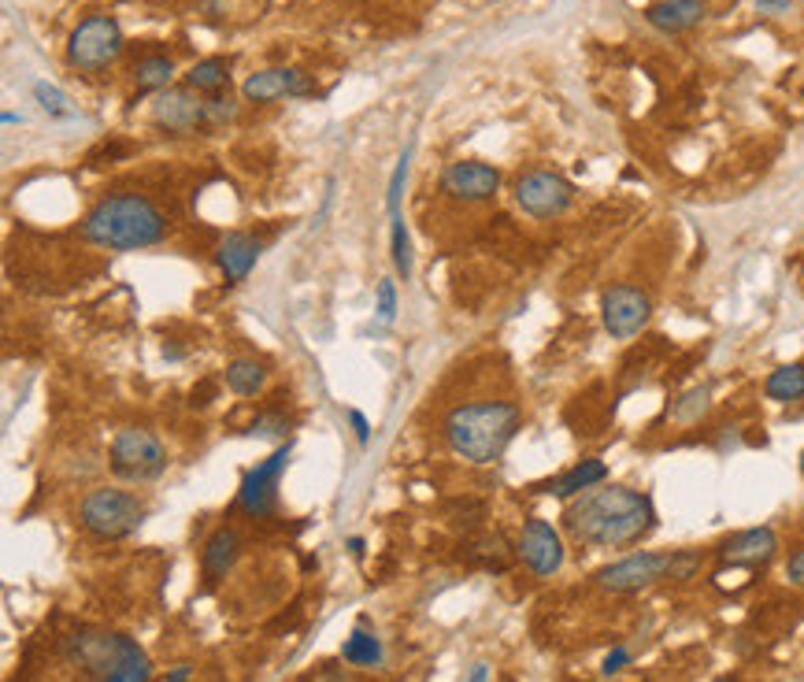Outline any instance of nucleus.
<instances>
[{
	"label": "nucleus",
	"instance_id": "nucleus-37",
	"mask_svg": "<svg viewBox=\"0 0 804 682\" xmlns=\"http://www.w3.org/2000/svg\"><path fill=\"white\" fill-rule=\"evenodd\" d=\"M757 8H760V12H768V15H782V12H790V8H793V0H757Z\"/></svg>",
	"mask_w": 804,
	"mask_h": 682
},
{
	"label": "nucleus",
	"instance_id": "nucleus-30",
	"mask_svg": "<svg viewBox=\"0 0 804 682\" xmlns=\"http://www.w3.org/2000/svg\"><path fill=\"white\" fill-rule=\"evenodd\" d=\"M408 163H411V149H405V156H400V160H397L394 174H389V186H386V208H389V219H394V216H405V212H400V197H405Z\"/></svg>",
	"mask_w": 804,
	"mask_h": 682
},
{
	"label": "nucleus",
	"instance_id": "nucleus-32",
	"mask_svg": "<svg viewBox=\"0 0 804 682\" xmlns=\"http://www.w3.org/2000/svg\"><path fill=\"white\" fill-rule=\"evenodd\" d=\"M204 120H208V126H227L238 120V104H234L230 96H212V101L204 104Z\"/></svg>",
	"mask_w": 804,
	"mask_h": 682
},
{
	"label": "nucleus",
	"instance_id": "nucleus-25",
	"mask_svg": "<svg viewBox=\"0 0 804 682\" xmlns=\"http://www.w3.org/2000/svg\"><path fill=\"white\" fill-rule=\"evenodd\" d=\"M341 657H346V664H356V668H378L382 664V638L375 635V630L356 627L346 638V646H341Z\"/></svg>",
	"mask_w": 804,
	"mask_h": 682
},
{
	"label": "nucleus",
	"instance_id": "nucleus-41",
	"mask_svg": "<svg viewBox=\"0 0 804 682\" xmlns=\"http://www.w3.org/2000/svg\"><path fill=\"white\" fill-rule=\"evenodd\" d=\"M15 123H23V120H19L15 112H4V126H15Z\"/></svg>",
	"mask_w": 804,
	"mask_h": 682
},
{
	"label": "nucleus",
	"instance_id": "nucleus-9",
	"mask_svg": "<svg viewBox=\"0 0 804 682\" xmlns=\"http://www.w3.org/2000/svg\"><path fill=\"white\" fill-rule=\"evenodd\" d=\"M653 297L634 282H612L601 294V323L612 341H631L649 327Z\"/></svg>",
	"mask_w": 804,
	"mask_h": 682
},
{
	"label": "nucleus",
	"instance_id": "nucleus-39",
	"mask_svg": "<svg viewBox=\"0 0 804 682\" xmlns=\"http://www.w3.org/2000/svg\"><path fill=\"white\" fill-rule=\"evenodd\" d=\"M467 682H489V668L486 664H475V668H471Z\"/></svg>",
	"mask_w": 804,
	"mask_h": 682
},
{
	"label": "nucleus",
	"instance_id": "nucleus-20",
	"mask_svg": "<svg viewBox=\"0 0 804 682\" xmlns=\"http://www.w3.org/2000/svg\"><path fill=\"white\" fill-rule=\"evenodd\" d=\"M238 557H241V534L230 531V527H219L208 542H204V557H201L204 575H208L212 582L227 579V575L234 571V564H238Z\"/></svg>",
	"mask_w": 804,
	"mask_h": 682
},
{
	"label": "nucleus",
	"instance_id": "nucleus-22",
	"mask_svg": "<svg viewBox=\"0 0 804 682\" xmlns=\"http://www.w3.org/2000/svg\"><path fill=\"white\" fill-rule=\"evenodd\" d=\"M223 378H227L230 394L257 397L260 389L268 386V364H260V360H252V356H238V360H230V364H227Z\"/></svg>",
	"mask_w": 804,
	"mask_h": 682
},
{
	"label": "nucleus",
	"instance_id": "nucleus-31",
	"mask_svg": "<svg viewBox=\"0 0 804 682\" xmlns=\"http://www.w3.org/2000/svg\"><path fill=\"white\" fill-rule=\"evenodd\" d=\"M375 311H378L382 323H394V316H397V286H394V279H378V286H375Z\"/></svg>",
	"mask_w": 804,
	"mask_h": 682
},
{
	"label": "nucleus",
	"instance_id": "nucleus-6",
	"mask_svg": "<svg viewBox=\"0 0 804 682\" xmlns=\"http://www.w3.org/2000/svg\"><path fill=\"white\" fill-rule=\"evenodd\" d=\"M168 445L145 427H123L112 437V453H107V464L123 482H156L168 471Z\"/></svg>",
	"mask_w": 804,
	"mask_h": 682
},
{
	"label": "nucleus",
	"instance_id": "nucleus-35",
	"mask_svg": "<svg viewBox=\"0 0 804 682\" xmlns=\"http://www.w3.org/2000/svg\"><path fill=\"white\" fill-rule=\"evenodd\" d=\"M786 579L793 582V587H804V545H801V549H793V553H790V560H786Z\"/></svg>",
	"mask_w": 804,
	"mask_h": 682
},
{
	"label": "nucleus",
	"instance_id": "nucleus-3",
	"mask_svg": "<svg viewBox=\"0 0 804 682\" xmlns=\"http://www.w3.org/2000/svg\"><path fill=\"white\" fill-rule=\"evenodd\" d=\"M523 412L516 401H467L445 416V442L467 464H497L516 442Z\"/></svg>",
	"mask_w": 804,
	"mask_h": 682
},
{
	"label": "nucleus",
	"instance_id": "nucleus-43",
	"mask_svg": "<svg viewBox=\"0 0 804 682\" xmlns=\"http://www.w3.org/2000/svg\"><path fill=\"white\" fill-rule=\"evenodd\" d=\"M712 682H734V679H727V675H720V679H712Z\"/></svg>",
	"mask_w": 804,
	"mask_h": 682
},
{
	"label": "nucleus",
	"instance_id": "nucleus-26",
	"mask_svg": "<svg viewBox=\"0 0 804 682\" xmlns=\"http://www.w3.org/2000/svg\"><path fill=\"white\" fill-rule=\"evenodd\" d=\"M171 78H174L171 56H145V60L134 67V82H137V90H145V93H163L171 86Z\"/></svg>",
	"mask_w": 804,
	"mask_h": 682
},
{
	"label": "nucleus",
	"instance_id": "nucleus-2",
	"mask_svg": "<svg viewBox=\"0 0 804 682\" xmlns=\"http://www.w3.org/2000/svg\"><path fill=\"white\" fill-rule=\"evenodd\" d=\"M171 223L145 193H107L86 212L82 238L112 252H137L168 241Z\"/></svg>",
	"mask_w": 804,
	"mask_h": 682
},
{
	"label": "nucleus",
	"instance_id": "nucleus-18",
	"mask_svg": "<svg viewBox=\"0 0 804 682\" xmlns=\"http://www.w3.org/2000/svg\"><path fill=\"white\" fill-rule=\"evenodd\" d=\"M704 15H709V4H704V0H653V4L645 8L649 26H656V31H664V34L693 31V26L704 23Z\"/></svg>",
	"mask_w": 804,
	"mask_h": 682
},
{
	"label": "nucleus",
	"instance_id": "nucleus-21",
	"mask_svg": "<svg viewBox=\"0 0 804 682\" xmlns=\"http://www.w3.org/2000/svg\"><path fill=\"white\" fill-rule=\"evenodd\" d=\"M763 397L774 405H801L804 401V360L782 364L763 378Z\"/></svg>",
	"mask_w": 804,
	"mask_h": 682
},
{
	"label": "nucleus",
	"instance_id": "nucleus-19",
	"mask_svg": "<svg viewBox=\"0 0 804 682\" xmlns=\"http://www.w3.org/2000/svg\"><path fill=\"white\" fill-rule=\"evenodd\" d=\"M608 482V464L601 456H586V461H578L567 467L564 475H556L553 482L542 486V493H553L560 497V501H575V497H582L586 490H597V486Z\"/></svg>",
	"mask_w": 804,
	"mask_h": 682
},
{
	"label": "nucleus",
	"instance_id": "nucleus-14",
	"mask_svg": "<svg viewBox=\"0 0 804 682\" xmlns=\"http://www.w3.org/2000/svg\"><path fill=\"white\" fill-rule=\"evenodd\" d=\"M204 104L208 101H201L197 90H190V86H185V90H163L152 101V120L156 126L174 134V138H185V134L208 126V120H204Z\"/></svg>",
	"mask_w": 804,
	"mask_h": 682
},
{
	"label": "nucleus",
	"instance_id": "nucleus-28",
	"mask_svg": "<svg viewBox=\"0 0 804 682\" xmlns=\"http://www.w3.org/2000/svg\"><path fill=\"white\" fill-rule=\"evenodd\" d=\"M293 431V423L282 412H260L249 423V437H260V442H286V434Z\"/></svg>",
	"mask_w": 804,
	"mask_h": 682
},
{
	"label": "nucleus",
	"instance_id": "nucleus-34",
	"mask_svg": "<svg viewBox=\"0 0 804 682\" xmlns=\"http://www.w3.org/2000/svg\"><path fill=\"white\" fill-rule=\"evenodd\" d=\"M626 664H631V649H626V646H615V649H612V652H608V657H604L601 671H604L608 679H612V675H620V671H623Z\"/></svg>",
	"mask_w": 804,
	"mask_h": 682
},
{
	"label": "nucleus",
	"instance_id": "nucleus-13",
	"mask_svg": "<svg viewBox=\"0 0 804 682\" xmlns=\"http://www.w3.org/2000/svg\"><path fill=\"white\" fill-rule=\"evenodd\" d=\"M497 190H501V171H497L494 163L456 160V163H449V168L441 171V193H449L453 201L478 204V201L494 197Z\"/></svg>",
	"mask_w": 804,
	"mask_h": 682
},
{
	"label": "nucleus",
	"instance_id": "nucleus-23",
	"mask_svg": "<svg viewBox=\"0 0 804 682\" xmlns=\"http://www.w3.org/2000/svg\"><path fill=\"white\" fill-rule=\"evenodd\" d=\"M230 82V60L227 56H208V60H197L185 71V86L197 93H215Z\"/></svg>",
	"mask_w": 804,
	"mask_h": 682
},
{
	"label": "nucleus",
	"instance_id": "nucleus-8",
	"mask_svg": "<svg viewBox=\"0 0 804 682\" xmlns=\"http://www.w3.org/2000/svg\"><path fill=\"white\" fill-rule=\"evenodd\" d=\"M671 571H675V549L671 553L637 549L631 557L601 568L593 575V582L608 593H637V590L656 587V582H668Z\"/></svg>",
	"mask_w": 804,
	"mask_h": 682
},
{
	"label": "nucleus",
	"instance_id": "nucleus-10",
	"mask_svg": "<svg viewBox=\"0 0 804 682\" xmlns=\"http://www.w3.org/2000/svg\"><path fill=\"white\" fill-rule=\"evenodd\" d=\"M293 456V442H282L268 461H260L257 467L245 471V479L238 486V509L252 520H268L279 509V479L286 475Z\"/></svg>",
	"mask_w": 804,
	"mask_h": 682
},
{
	"label": "nucleus",
	"instance_id": "nucleus-7",
	"mask_svg": "<svg viewBox=\"0 0 804 682\" xmlns=\"http://www.w3.org/2000/svg\"><path fill=\"white\" fill-rule=\"evenodd\" d=\"M123 26L112 15H90L75 26L71 42H67V60L78 71H104L107 64H115L123 56Z\"/></svg>",
	"mask_w": 804,
	"mask_h": 682
},
{
	"label": "nucleus",
	"instance_id": "nucleus-11",
	"mask_svg": "<svg viewBox=\"0 0 804 682\" xmlns=\"http://www.w3.org/2000/svg\"><path fill=\"white\" fill-rule=\"evenodd\" d=\"M516 208L531 219H556L575 204V186L556 171H526L512 190Z\"/></svg>",
	"mask_w": 804,
	"mask_h": 682
},
{
	"label": "nucleus",
	"instance_id": "nucleus-15",
	"mask_svg": "<svg viewBox=\"0 0 804 682\" xmlns=\"http://www.w3.org/2000/svg\"><path fill=\"white\" fill-rule=\"evenodd\" d=\"M308 93H316V86H312V78L301 67H268V71L245 78L241 86V96L249 104H271V101H282V96H308Z\"/></svg>",
	"mask_w": 804,
	"mask_h": 682
},
{
	"label": "nucleus",
	"instance_id": "nucleus-12",
	"mask_svg": "<svg viewBox=\"0 0 804 682\" xmlns=\"http://www.w3.org/2000/svg\"><path fill=\"white\" fill-rule=\"evenodd\" d=\"M516 553H519V560L537 575V579H553L567 560L560 531H556L548 520H526L523 534H519Z\"/></svg>",
	"mask_w": 804,
	"mask_h": 682
},
{
	"label": "nucleus",
	"instance_id": "nucleus-33",
	"mask_svg": "<svg viewBox=\"0 0 804 682\" xmlns=\"http://www.w3.org/2000/svg\"><path fill=\"white\" fill-rule=\"evenodd\" d=\"M152 675V664H149V657L141 660V664H134V668H126L120 671V675H107V679H97V682H149Z\"/></svg>",
	"mask_w": 804,
	"mask_h": 682
},
{
	"label": "nucleus",
	"instance_id": "nucleus-29",
	"mask_svg": "<svg viewBox=\"0 0 804 682\" xmlns=\"http://www.w3.org/2000/svg\"><path fill=\"white\" fill-rule=\"evenodd\" d=\"M34 96H37V104H42V112H45V115H53V120H71V115H75L71 101H67V93L60 90V86H53V82H37V86H34Z\"/></svg>",
	"mask_w": 804,
	"mask_h": 682
},
{
	"label": "nucleus",
	"instance_id": "nucleus-24",
	"mask_svg": "<svg viewBox=\"0 0 804 682\" xmlns=\"http://www.w3.org/2000/svg\"><path fill=\"white\" fill-rule=\"evenodd\" d=\"M709 408H712V386H690L671 401L668 416H671V423L690 427V423H701V419L709 416Z\"/></svg>",
	"mask_w": 804,
	"mask_h": 682
},
{
	"label": "nucleus",
	"instance_id": "nucleus-36",
	"mask_svg": "<svg viewBox=\"0 0 804 682\" xmlns=\"http://www.w3.org/2000/svg\"><path fill=\"white\" fill-rule=\"evenodd\" d=\"M349 423H352V431H356V442L367 445L371 442V419L360 412V408H349Z\"/></svg>",
	"mask_w": 804,
	"mask_h": 682
},
{
	"label": "nucleus",
	"instance_id": "nucleus-4",
	"mask_svg": "<svg viewBox=\"0 0 804 682\" xmlns=\"http://www.w3.org/2000/svg\"><path fill=\"white\" fill-rule=\"evenodd\" d=\"M145 515H149V504L131 490H120V486L90 490L82 497V504H78V520H82V527L101 542L131 538V534L145 523Z\"/></svg>",
	"mask_w": 804,
	"mask_h": 682
},
{
	"label": "nucleus",
	"instance_id": "nucleus-38",
	"mask_svg": "<svg viewBox=\"0 0 804 682\" xmlns=\"http://www.w3.org/2000/svg\"><path fill=\"white\" fill-rule=\"evenodd\" d=\"M163 682H193V668L190 664H179L174 671H168V679Z\"/></svg>",
	"mask_w": 804,
	"mask_h": 682
},
{
	"label": "nucleus",
	"instance_id": "nucleus-42",
	"mask_svg": "<svg viewBox=\"0 0 804 682\" xmlns=\"http://www.w3.org/2000/svg\"><path fill=\"white\" fill-rule=\"evenodd\" d=\"M797 467H801V479H804V450H801V456H797Z\"/></svg>",
	"mask_w": 804,
	"mask_h": 682
},
{
	"label": "nucleus",
	"instance_id": "nucleus-17",
	"mask_svg": "<svg viewBox=\"0 0 804 682\" xmlns=\"http://www.w3.org/2000/svg\"><path fill=\"white\" fill-rule=\"evenodd\" d=\"M260 252H263V241L252 238V234H245V230H234L219 241V249H215V264H219L227 286H238V282L249 279V271L257 268Z\"/></svg>",
	"mask_w": 804,
	"mask_h": 682
},
{
	"label": "nucleus",
	"instance_id": "nucleus-16",
	"mask_svg": "<svg viewBox=\"0 0 804 682\" xmlns=\"http://www.w3.org/2000/svg\"><path fill=\"white\" fill-rule=\"evenodd\" d=\"M715 553L727 564H734V568H760V564L774 560V553H779V534L771 527H749L723 538L715 545Z\"/></svg>",
	"mask_w": 804,
	"mask_h": 682
},
{
	"label": "nucleus",
	"instance_id": "nucleus-5",
	"mask_svg": "<svg viewBox=\"0 0 804 682\" xmlns=\"http://www.w3.org/2000/svg\"><path fill=\"white\" fill-rule=\"evenodd\" d=\"M67 657H71L78 668L90 671V675L107 679V675H120V671L141 664L145 652L134 638H126V635L86 627V630H75V635L67 638Z\"/></svg>",
	"mask_w": 804,
	"mask_h": 682
},
{
	"label": "nucleus",
	"instance_id": "nucleus-27",
	"mask_svg": "<svg viewBox=\"0 0 804 682\" xmlns=\"http://www.w3.org/2000/svg\"><path fill=\"white\" fill-rule=\"evenodd\" d=\"M389 257H394V268L400 279H411V238H408V223L405 216L389 219Z\"/></svg>",
	"mask_w": 804,
	"mask_h": 682
},
{
	"label": "nucleus",
	"instance_id": "nucleus-1",
	"mask_svg": "<svg viewBox=\"0 0 804 682\" xmlns=\"http://www.w3.org/2000/svg\"><path fill=\"white\" fill-rule=\"evenodd\" d=\"M564 531L590 549H626L656 531V504L634 486H597L567 501Z\"/></svg>",
	"mask_w": 804,
	"mask_h": 682
},
{
	"label": "nucleus",
	"instance_id": "nucleus-40",
	"mask_svg": "<svg viewBox=\"0 0 804 682\" xmlns=\"http://www.w3.org/2000/svg\"><path fill=\"white\" fill-rule=\"evenodd\" d=\"M349 549L352 557H364V538H349Z\"/></svg>",
	"mask_w": 804,
	"mask_h": 682
}]
</instances>
